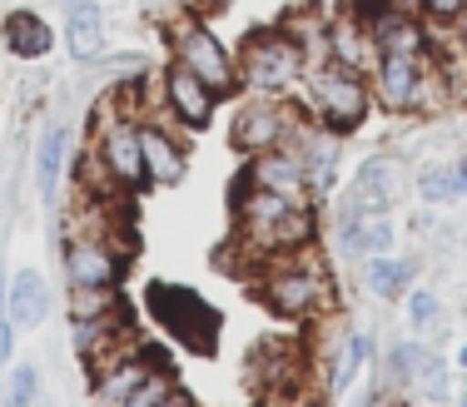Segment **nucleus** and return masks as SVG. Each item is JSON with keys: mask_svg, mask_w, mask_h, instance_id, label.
Returning a JSON list of instances; mask_svg holds the SVG:
<instances>
[{"mask_svg": "<svg viewBox=\"0 0 467 407\" xmlns=\"http://www.w3.org/2000/svg\"><path fill=\"white\" fill-rule=\"evenodd\" d=\"M65 50L75 60H99L109 46V30H105V10L99 0H65Z\"/></svg>", "mask_w": 467, "mask_h": 407, "instance_id": "obj_14", "label": "nucleus"}, {"mask_svg": "<svg viewBox=\"0 0 467 407\" xmlns=\"http://www.w3.org/2000/svg\"><path fill=\"white\" fill-rule=\"evenodd\" d=\"M170 388H174V378H170L164 368H154L150 378H144L140 388L130 392V398L119 402V407H160V402H164V392H170Z\"/></svg>", "mask_w": 467, "mask_h": 407, "instance_id": "obj_27", "label": "nucleus"}, {"mask_svg": "<svg viewBox=\"0 0 467 407\" xmlns=\"http://www.w3.org/2000/svg\"><path fill=\"white\" fill-rule=\"evenodd\" d=\"M65 164H70V129L50 125L46 135H40V145H36V189H40V199H55V194H60Z\"/></svg>", "mask_w": 467, "mask_h": 407, "instance_id": "obj_20", "label": "nucleus"}, {"mask_svg": "<svg viewBox=\"0 0 467 407\" xmlns=\"http://www.w3.org/2000/svg\"><path fill=\"white\" fill-rule=\"evenodd\" d=\"M254 299L269 313L288 318V323H304V318H324L333 308V273L318 259V249H294V254L269 259L254 273Z\"/></svg>", "mask_w": 467, "mask_h": 407, "instance_id": "obj_1", "label": "nucleus"}, {"mask_svg": "<svg viewBox=\"0 0 467 407\" xmlns=\"http://www.w3.org/2000/svg\"><path fill=\"white\" fill-rule=\"evenodd\" d=\"M298 90H304L308 119H314L318 129H328V135H353V129H363L373 115V105H378L368 75L343 70V65H333V60L314 65Z\"/></svg>", "mask_w": 467, "mask_h": 407, "instance_id": "obj_2", "label": "nucleus"}, {"mask_svg": "<svg viewBox=\"0 0 467 407\" xmlns=\"http://www.w3.org/2000/svg\"><path fill=\"white\" fill-rule=\"evenodd\" d=\"M363 283H368L373 299L393 303V299H403V293L413 289V263H408V259H393V254H373V259H368V273H363Z\"/></svg>", "mask_w": 467, "mask_h": 407, "instance_id": "obj_22", "label": "nucleus"}, {"mask_svg": "<svg viewBox=\"0 0 467 407\" xmlns=\"http://www.w3.org/2000/svg\"><path fill=\"white\" fill-rule=\"evenodd\" d=\"M50 313V283L36 269H20L10 279V299H5V318L16 328H40Z\"/></svg>", "mask_w": 467, "mask_h": 407, "instance_id": "obj_18", "label": "nucleus"}, {"mask_svg": "<svg viewBox=\"0 0 467 407\" xmlns=\"http://www.w3.org/2000/svg\"><path fill=\"white\" fill-rule=\"evenodd\" d=\"M462 407H467V402H462Z\"/></svg>", "mask_w": 467, "mask_h": 407, "instance_id": "obj_38", "label": "nucleus"}, {"mask_svg": "<svg viewBox=\"0 0 467 407\" xmlns=\"http://www.w3.org/2000/svg\"><path fill=\"white\" fill-rule=\"evenodd\" d=\"M180 5H194V0H180Z\"/></svg>", "mask_w": 467, "mask_h": 407, "instance_id": "obj_36", "label": "nucleus"}, {"mask_svg": "<svg viewBox=\"0 0 467 407\" xmlns=\"http://www.w3.org/2000/svg\"><path fill=\"white\" fill-rule=\"evenodd\" d=\"M160 95H164L160 109L170 115V125H180V129H204L219 109V95L209 90L194 70H184V65H174V60L164 65V75H160Z\"/></svg>", "mask_w": 467, "mask_h": 407, "instance_id": "obj_11", "label": "nucleus"}, {"mask_svg": "<svg viewBox=\"0 0 467 407\" xmlns=\"http://www.w3.org/2000/svg\"><path fill=\"white\" fill-rule=\"evenodd\" d=\"M0 40H5V50L16 55V60H46L55 50V30L46 15H36L30 5L10 10L5 20H0Z\"/></svg>", "mask_w": 467, "mask_h": 407, "instance_id": "obj_15", "label": "nucleus"}, {"mask_svg": "<svg viewBox=\"0 0 467 407\" xmlns=\"http://www.w3.org/2000/svg\"><path fill=\"white\" fill-rule=\"evenodd\" d=\"M164 46H170V60L184 65V70H194L219 100H229V95L244 90L239 60H234L229 46L214 36V25H209L204 15H194L189 5H184V15H174L170 25H164Z\"/></svg>", "mask_w": 467, "mask_h": 407, "instance_id": "obj_4", "label": "nucleus"}, {"mask_svg": "<svg viewBox=\"0 0 467 407\" xmlns=\"http://www.w3.org/2000/svg\"><path fill=\"white\" fill-rule=\"evenodd\" d=\"M373 100L388 115H432V109L452 105L448 85L438 70V50L432 55H378V70L368 75Z\"/></svg>", "mask_w": 467, "mask_h": 407, "instance_id": "obj_3", "label": "nucleus"}, {"mask_svg": "<svg viewBox=\"0 0 467 407\" xmlns=\"http://www.w3.org/2000/svg\"><path fill=\"white\" fill-rule=\"evenodd\" d=\"M279 30H284V36L294 40V46L304 50L314 65L328 60V46H324V36H328V10H324V5H314V0H304V5H288L284 20H279Z\"/></svg>", "mask_w": 467, "mask_h": 407, "instance_id": "obj_17", "label": "nucleus"}, {"mask_svg": "<svg viewBox=\"0 0 467 407\" xmlns=\"http://www.w3.org/2000/svg\"><path fill=\"white\" fill-rule=\"evenodd\" d=\"M408 189V169L398 154H368L353 174V189L343 194L338 214H393V204Z\"/></svg>", "mask_w": 467, "mask_h": 407, "instance_id": "obj_8", "label": "nucleus"}, {"mask_svg": "<svg viewBox=\"0 0 467 407\" xmlns=\"http://www.w3.org/2000/svg\"><path fill=\"white\" fill-rule=\"evenodd\" d=\"M324 46H328V60L333 65H343V70H358V75H373L378 70V46H373V36H368V25H363L353 10H333L328 15V36H324Z\"/></svg>", "mask_w": 467, "mask_h": 407, "instance_id": "obj_13", "label": "nucleus"}, {"mask_svg": "<svg viewBox=\"0 0 467 407\" xmlns=\"http://www.w3.org/2000/svg\"><path fill=\"white\" fill-rule=\"evenodd\" d=\"M154 353H160V348H150V353H140V358L119 362V368H109L105 378H95V392H99V402H105V407H119V402H125L130 392H135L140 382L150 378L154 368H160V358H154Z\"/></svg>", "mask_w": 467, "mask_h": 407, "instance_id": "obj_21", "label": "nucleus"}, {"mask_svg": "<svg viewBox=\"0 0 467 407\" xmlns=\"http://www.w3.org/2000/svg\"><path fill=\"white\" fill-rule=\"evenodd\" d=\"M140 159H144V184L174 189L189 174V145L170 119H140Z\"/></svg>", "mask_w": 467, "mask_h": 407, "instance_id": "obj_10", "label": "nucleus"}, {"mask_svg": "<svg viewBox=\"0 0 467 407\" xmlns=\"http://www.w3.org/2000/svg\"><path fill=\"white\" fill-rule=\"evenodd\" d=\"M40 392V372L36 362H26V368H16V378H10V407H30V398Z\"/></svg>", "mask_w": 467, "mask_h": 407, "instance_id": "obj_29", "label": "nucleus"}, {"mask_svg": "<svg viewBox=\"0 0 467 407\" xmlns=\"http://www.w3.org/2000/svg\"><path fill=\"white\" fill-rule=\"evenodd\" d=\"M160 407H194V398H189V392H180V388H170Z\"/></svg>", "mask_w": 467, "mask_h": 407, "instance_id": "obj_32", "label": "nucleus"}, {"mask_svg": "<svg viewBox=\"0 0 467 407\" xmlns=\"http://www.w3.org/2000/svg\"><path fill=\"white\" fill-rule=\"evenodd\" d=\"M144 303H150L154 323L164 328V333H174L189 353H214L219 343V313L209 299H199L194 289H184V283H150L144 289Z\"/></svg>", "mask_w": 467, "mask_h": 407, "instance_id": "obj_6", "label": "nucleus"}, {"mask_svg": "<svg viewBox=\"0 0 467 407\" xmlns=\"http://www.w3.org/2000/svg\"><path fill=\"white\" fill-rule=\"evenodd\" d=\"M308 125V115H298L294 105L274 100V95H254L249 105L234 115L229 145L239 154H269V149H294L298 129Z\"/></svg>", "mask_w": 467, "mask_h": 407, "instance_id": "obj_7", "label": "nucleus"}, {"mask_svg": "<svg viewBox=\"0 0 467 407\" xmlns=\"http://www.w3.org/2000/svg\"><path fill=\"white\" fill-rule=\"evenodd\" d=\"M115 308H125L119 289H70V323H90V318H105Z\"/></svg>", "mask_w": 467, "mask_h": 407, "instance_id": "obj_24", "label": "nucleus"}, {"mask_svg": "<svg viewBox=\"0 0 467 407\" xmlns=\"http://www.w3.org/2000/svg\"><path fill=\"white\" fill-rule=\"evenodd\" d=\"M438 293H428V289H413L408 293V323L418 328V333H432V328H438Z\"/></svg>", "mask_w": 467, "mask_h": 407, "instance_id": "obj_28", "label": "nucleus"}, {"mask_svg": "<svg viewBox=\"0 0 467 407\" xmlns=\"http://www.w3.org/2000/svg\"><path fill=\"white\" fill-rule=\"evenodd\" d=\"M368 348H373L368 333H348V338L338 343V353H333V372H328V388H333V392H343L353 378H358V368L368 362Z\"/></svg>", "mask_w": 467, "mask_h": 407, "instance_id": "obj_23", "label": "nucleus"}, {"mask_svg": "<svg viewBox=\"0 0 467 407\" xmlns=\"http://www.w3.org/2000/svg\"><path fill=\"white\" fill-rule=\"evenodd\" d=\"M10 353H16V323L0 313V362H10Z\"/></svg>", "mask_w": 467, "mask_h": 407, "instance_id": "obj_31", "label": "nucleus"}, {"mask_svg": "<svg viewBox=\"0 0 467 407\" xmlns=\"http://www.w3.org/2000/svg\"><path fill=\"white\" fill-rule=\"evenodd\" d=\"M244 179H249L254 189H269V194H284V199H294V204H308V174H304L298 149L249 154V164H244Z\"/></svg>", "mask_w": 467, "mask_h": 407, "instance_id": "obj_12", "label": "nucleus"}, {"mask_svg": "<svg viewBox=\"0 0 467 407\" xmlns=\"http://www.w3.org/2000/svg\"><path fill=\"white\" fill-rule=\"evenodd\" d=\"M418 15L428 20L432 30H452V25H462L467 20V0H418Z\"/></svg>", "mask_w": 467, "mask_h": 407, "instance_id": "obj_26", "label": "nucleus"}, {"mask_svg": "<svg viewBox=\"0 0 467 407\" xmlns=\"http://www.w3.org/2000/svg\"><path fill=\"white\" fill-rule=\"evenodd\" d=\"M338 5H343V0H338Z\"/></svg>", "mask_w": 467, "mask_h": 407, "instance_id": "obj_37", "label": "nucleus"}, {"mask_svg": "<svg viewBox=\"0 0 467 407\" xmlns=\"http://www.w3.org/2000/svg\"><path fill=\"white\" fill-rule=\"evenodd\" d=\"M418 348L413 343H398L393 348V353H388V378H398V382H408V378H413V372H418Z\"/></svg>", "mask_w": 467, "mask_h": 407, "instance_id": "obj_30", "label": "nucleus"}, {"mask_svg": "<svg viewBox=\"0 0 467 407\" xmlns=\"http://www.w3.org/2000/svg\"><path fill=\"white\" fill-rule=\"evenodd\" d=\"M150 10H164V5H180V0H144Z\"/></svg>", "mask_w": 467, "mask_h": 407, "instance_id": "obj_34", "label": "nucleus"}, {"mask_svg": "<svg viewBox=\"0 0 467 407\" xmlns=\"http://www.w3.org/2000/svg\"><path fill=\"white\" fill-rule=\"evenodd\" d=\"M254 388L259 392H284V388H304V353L294 343H264L249 362Z\"/></svg>", "mask_w": 467, "mask_h": 407, "instance_id": "obj_16", "label": "nucleus"}, {"mask_svg": "<svg viewBox=\"0 0 467 407\" xmlns=\"http://www.w3.org/2000/svg\"><path fill=\"white\" fill-rule=\"evenodd\" d=\"M60 254H65V279H70V289H119V279H125V269H130L125 249H115L99 234L65 239Z\"/></svg>", "mask_w": 467, "mask_h": 407, "instance_id": "obj_9", "label": "nucleus"}, {"mask_svg": "<svg viewBox=\"0 0 467 407\" xmlns=\"http://www.w3.org/2000/svg\"><path fill=\"white\" fill-rule=\"evenodd\" d=\"M418 194L428 204H448V199H462L458 194V164H428L418 174Z\"/></svg>", "mask_w": 467, "mask_h": 407, "instance_id": "obj_25", "label": "nucleus"}, {"mask_svg": "<svg viewBox=\"0 0 467 407\" xmlns=\"http://www.w3.org/2000/svg\"><path fill=\"white\" fill-rule=\"evenodd\" d=\"M338 234L348 254H393V214H338Z\"/></svg>", "mask_w": 467, "mask_h": 407, "instance_id": "obj_19", "label": "nucleus"}, {"mask_svg": "<svg viewBox=\"0 0 467 407\" xmlns=\"http://www.w3.org/2000/svg\"><path fill=\"white\" fill-rule=\"evenodd\" d=\"M458 368H467V343H462V353H458Z\"/></svg>", "mask_w": 467, "mask_h": 407, "instance_id": "obj_35", "label": "nucleus"}, {"mask_svg": "<svg viewBox=\"0 0 467 407\" xmlns=\"http://www.w3.org/2000/svg\"><path fill=\"white\" fill-rule=\"evenodd\" d=\"M458 194H462V199H467V159L458 164Z\"/></svg>", "mask_w": 467, "mask_h": 407, "instance_id": "obj_33", "label": "nucleus"}, {"mask_svg": "<svg viewBox=\"0 0 467 407\" xmlns=\"http://www.w3.org/2000/svg\"><path fill=\"white\" fill-rule=\"evenodd\" d=\"M234 60H239V80H244V90H254V95H274V100H284L288 90H298V85H304V75H308V55L298 50L279 25L249 30Z\"/></svg>", "mask_w": 467, "mask_h": 407, "instance_id": "obj_5", "label": "nucleus"}]
</instances>
